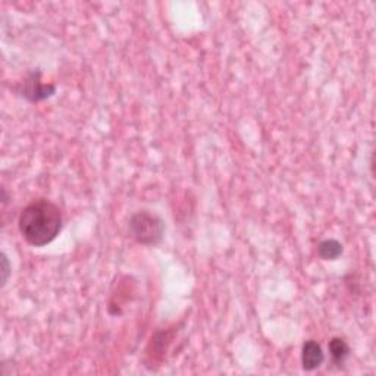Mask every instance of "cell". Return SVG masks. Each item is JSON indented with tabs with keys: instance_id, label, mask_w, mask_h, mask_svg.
I'll return each instance as SVG.
<instances>
[{
	"instance_id": "3",
	"label": "cell",
	"mask_w": 376,
	"mask_h": 376,
	"mask_svg": "<svg viewBox=\"0 0 376 376\" xmlns=\"http://www.w3.org/2000/svg\"><path fill=\"white\" fill-rule=\"evenodd\" d=\"M16 93L25 100L37 103L54 96L56 93V87L54 84H47V82L41 81V72L36 69L31 74H28L27 78L16 87Z\"/></svg>"
},
{
	"instance_id": "7",
	"label": "cell",
	"mask_w": 376,
	"mask_h": 376,
	"mask_svg": "<svg viewBox=\"0 0 376 376\" xmlns=\"http://www.w3.org/2000/svg\"><path fill=\"white\" fill-rule=\"evenodd\" d=\"M2 274H3L2 285L5 287V285H6V282H8V279H9V274H10V266H9V262H8L6 255H2Z\"/></svg>"
},
{
	"instance_id": "1",
	"label": "cell",
	"mask_w": 376,
	"mask_h": 376,
	"mask_svg": "<svg viewBox=\"0 0 376 376\" xmlns=\"http://www.w3.org/2000/svg\"><path fill=\"white\" fill-rule=\"evenodd\" d=\"M18 226L21 235L28 244L45 247L60 234L64 218L55 203L47 198H37L23 209L18 219Z\"/></svg>"
},
{
	"instance_id": "2",
	"label": "cell",
	"mask_w": 376,
	"mask_h": 376,
	"mask_svg": "<svg viewBox=\"0 0 376 376\" xmlns=\"http://www.w3.org/2000/svg\"><path fill=\"white\" fill-rule=\"evenodd\" d=\"M130 237L141 246H156L162 242L165 224L162 219L148 211L134 213L128 224Z\"/></svg>"
},
{
	"instance_id": "6",
	"label": "cell",
	"mask_w": 376,
	"mask_h": 376,
	"mask_svg": "<svg viewBox=\"0 0 376 376\" xmlns=\"http://www.w3.org/2000/svg\"><path fill=\"white\" fill-rule=\"evenodd\" d=\"M342 244L337 239H325L318 247V253L323 260H336L342 255Z\"/></svg>"
},
{
	"instance_id": "5",
	"label": "cell",
	"mask_w": 376,
	"mask_h": 376,
	"mask_svg": "<svg viewBox=\"0 0 376 376\" xmlns=\"http://www.w3.org/2000/svg\"><path fill=\"white\" fill-rule=\"evenodd\" d=\"M329 353L333 363H336L337 366H342L350 356V347L342 338L336 337L329 341Z\"/></svg>"
},
{
	"instance_id": "4",
	"label": "cell",
	"mask_w": 376,
	"mask_h": 376,
	"mask_svg": "<svg viewBox=\"0 0 376 376\" xmlns=\"http://www.w3.org/2000/svg\"><path fill=\"white\" fill-rule=\"evenodd\" d=\"M325 362V354L320 347V344L315 340H309L303 344L301 349V364L303 369L312 372L320 368Z\"/></svg>"
}]
</instances>
